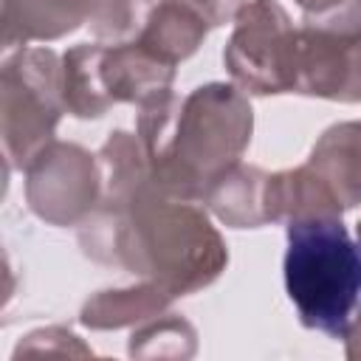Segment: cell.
Instances as JSON below:
<instances>
[{"instance_id":"cell-1","label":"cell","mask_w":361,"mask_h":361,"mask_svg":"<svg viewBox=\"0 0 361 361\" xmlns=\"http://www.w3.org/2000/svg\"><path fill=\"white\" fill-rule=\"evenodd\" d=\"M251 133L254 110L234 82L200 85L183 99L166 90L141 104L135 121L152 183L183 200H203L212 180L240 164Z\"/></svg>"},{"instance_id":"cell-2","label":"cell","mask_w":361,"mask_h":361,"mask_svg":"<svg viewBox=\"0 0 361 361\" xmlns=\"http://www.w3.org/2000/svg\"><path fill=\"white\" fill-rule=\"evenodd\" d=\"M226 265V240L197 200L172 197L147 180L118 217L113 268L152 279L175 299L209 288Z\"/></svg>"},{"instance_id":"cell-3","label":"cell","mask_w":361,"mask_h":361,"mask_svg":"<svg viewBox=\"0 0 361 361\" xmlns=\"http://www.w3.org/2000/svg\"><path fill=\"white\" fill-rule=\"evenodd\" d=\"M285 290L307 330L347 336L361 307V243L341 217L285 223Z\"/></svg>"},{"instance_id":"cell-4","label":"cell","mask_w":361,"mask_h":361,"mask_svg":"<svg viewBox=\"0 0 361 361\" xmlns=\"http://www.w3.org/2000/svg\"><path fill=\"white\" fill-rule=\"evenodd\" d=\"M65 110L62 56L45 45L17 48L0 71V135L8 169L28 161L54 141Z\"/></svg>"},{"instance_id":"cell-5","label":"cell","mask_w":361,"mask_h":361,"mask_svg":"<svg viewBox=\"0 0 361 361\" xmlns=\"http://www.w3.org/2000/svg\"><path fill=\"white\" fill-rule=\"evenodd\" d=\"M296 25L279 0H245L223 51L231 82L248 96L290 93Z\"/></svg>"},{"instance_id":"cell-6","label":"cell","mask_w":361,"mask_h":361,"mask_svg":"<svg viewBox=\"0 0 361 361\" xmlns=\"http://www.w3.org/2000/svg\"><path fill=\"white\" fill-rule=\"evenodd\" d=\"M23 172L28 209L48 226H79L102 197L99 161L73 141L54 138Z\"/></svg>"},{"instance_id":"cell-7","label":"cell","mask_w":361,"mask_h":361,"mask_svg":"<svg viewBox=\"0 0 361 361\" xmlns=\"http://www.w3.org/2000/svg\"><path fill=\"white\" fill-rule=\"evenodd\" d=\"M290 93L327 102H361V34L296 25Z\"/></svg>"},{"instance_id":"cell-8","label":"cell","mask_w":361,"mask_h":361,"mask_svg":"<svg viewBox=\"0 0 361 361\" xmlns=\"http://www.w3.org/2000/svg\"><path fill=\"white\" fill-rule=\"evenodd\" d=\"M178 65L161 59L138 39L104 45L102 51V82L113 104H147L149 99L172 90Z\"/></svg>"},{"instance_id":"cell-9","label":"cell","mask_w":361,"mask_h":361,"mask_svg":"<svg viewBox=\"0 0 361 361\" xmlns=\"http://www.w3.org/2000/svg\"><path fill=\"white\" fill-rule=\"evenodd\" d=\"M96 0H3V48L51 42L90 23Z\"/></svg>"},{"instance_id":"cell-10","label":"cell","mask_w":361,"mask_h":361,"mask_svg":"<svg viewBox=\"0 0 361 361\" xmlns=\"http://www.w3.org/2000/svg\"><path fill=\"white\" fill-rule=\"evenodd\" d=\"M268 223H290L305 217H341L344 206L327 186V180L305 161L293 169L268 172L265 189Z\"/></svg>"},{"instance_id":"cell-11","label":"cell","mask_w":361,"mask_h":361,"mask_svg":"<svg viewBox=\"0 0 361 361\" xmlns=\"http://www.w3.org/2000/svg\"><path fill=\"white\" fill-rule=\"evenodd\" d=\"M265 189L268 172L240 161L212 180L200 203H206V209L228 228H259L268 226Z\"/></svg>"},{"instance_id":"cell-12","label":"cell","mask_w":361,"mask_h":361,"mask_svg":"<svg viewBox=\"0 0 361 361\" xmlns=\"http://www.w3.org/2000/svg\"><path fill=\"white\" fill-rule=\"evenodd\" d=\"M172 299L175 296L166 293L152 279H138L135 285H127V288H107V290L93 293L82 305L79 322L87 330L135 327V324H144V322L166 313Z\"/></svg>"},{"instance_id":"cell-13","label":"cell","mask_w":361,"mask_h":361,"mask_svg":"<svg viewBox=\"0 0 361 361\" xmlns=\"http://www.w3.org/2000/svg\"><path fill=\"white\" fill-rule=\"evenodd\" d=\"M307 164L327 180L344 212L355 209L361 203V121L327 127L313 144Z\"/></svg>"},{"instance_id":"cell-14","label":"cell","mask_w":361,"mask_h":361,"mask_svg":"<svg viewBox=\"0 0 361 361\" xmlns=\"http://www.w3.org/2000/svg\"><path fill=\"white\" fill-rule=\"evenodd\" d=\"M209 28L212 25L186 3L158 0L135 39L141 45H147L149 51H155L161 59L180 65L203 45Z\"/></svg>"},{"instance_id":"cell-15","label":"cell","mask_w":361,"mask_h":361,"mask_svg":"<svg viewBox=\"0 0 361 361\" xmlns=\"http://www.w3.org/2000/svg\"><path fill=\"white\" fill-rule=\"evenodd\" d=\"M102 51L104 42H82L62 54L65 79V110L76 118H102L113 102L102 82Z\"/></svg>"},{"instance_id":"cell-16","label":"cell","mask_w":361,"mask_h":361,"mask_svg":"<svg viewBox=\"0 0 361 361\" xmlns=\"http://www.w3.org/2000/svg\"><path fill=\"white\" fill-rule=\"evenodd\" d=\"M127 353L133 358H189L197 353V330L178 313H161L133 330Z\"/></svg>"},{"instance_id":"cell-17","label":"cell","mask_w":361,"mask_h":361,"mask_svg":"<svg viewBox=\"0 0 361 361\" xmlns=\"http://www.w3.org/2000/svg\"><path fill=\"white\" fill-rule=\"evenodd\" d=\"M155 3L158 0H96L87 28L96 42L104 45L130 42L141 34Z\"/></svg>"},{"instance_id":"cell-18","label":"cell","mask_w":361,"mask_h":361,"mask_svg":"<svg viewBox=\"0 0 361 361\" xmlns=\"http://www.w3.org/2000/svg\"><path fill=\"white\" fill-rule=\"evenodd\" d=\"M302 8V25L361 34V0H296Z\"/></svg>"},{"instance_id":"cell-19","label":"cell","mask_w":361,"mask_h":361,"mask_svg":"<svg viewBox=\"0 0 361 361\" xmlns=\"http://www.w3.org/2000/svg\"><path fill=\"white\" fill-rule=\"evenodd\" d=\"M20 355H93V350L87 344H82V338L76 333H71L68 327L51 324V327H39L31 330L28 336H23L11 353V358Z\"/></svg>"},{"instance_id":"cell-20","label":"cell","mask_w":361,"mask_h":361,"mask_svg":"<svg viewBox=\"0 0 361 361\" xmlns=\"http://www.w3.org/2000/svg\"><path fill=\"white\" fill-rule=\"evenodd\" d=\"M189 8H195L212 28H220L226 23H234L237 11L245 6V0H180Z\"/></svg>"},{"instance_id":"cell-21","label":"cell","mask_w":361,"mask_h":361,"mask_svg":"<svg viewBox=\"0 0 361 361\" xmlns=\"http://www.w3.org/2000/svg\"><path fill=\"white\" fill-rule=\"evenodd\" d=\"M344 355L350 361H361V307H358V313H355V319L344 336Z\"/></svg>"},{"instance_id":"cell-22","label":"cell","mask_w":361,"mask_h":361,"mask_svg":"<svg viewBox=\"0 0 361 361\" xmlns=\"http://www.w3.org/2000/svg\"><path fill=\"white\" fill-rule=\"evenodd\" d=\"M355 240H358V243H361V220H358V223H355Z\"/></svg>"}]
</instances>
